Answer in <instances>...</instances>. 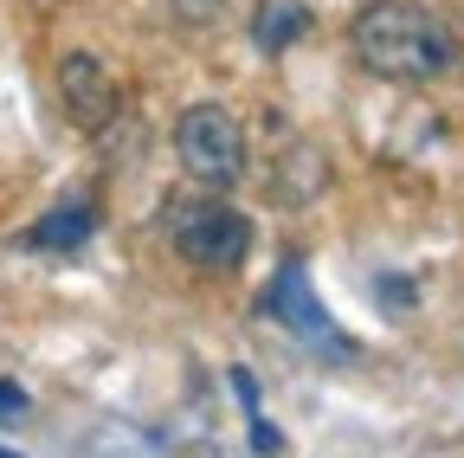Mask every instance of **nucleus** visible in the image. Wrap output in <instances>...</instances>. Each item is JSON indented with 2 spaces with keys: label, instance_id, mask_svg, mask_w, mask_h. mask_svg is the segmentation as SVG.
Segmentation results:
<instances>
[{
  "label": "nucleus",
  "instance_id": "f257e3e1",
  "mask_svg": "<svg viewBox=\"0 0 464 458\" xmlns=\"http://www.w3.org/2000/svg\"><path fill=\"white\" fill-rule=\"evenodd\" d=\"M348 45L387 84H432L458 65L451 26L432 7H420V0H368L355 26H348Z\"/></svg>",
  "mask_w": 464,
  "mask_h": 458
},
{
  "label": "nucleus",
  "instance_id": "f03ea898",
  "mask_svg": "<svg viewBox=\"0 0 464 458\" xmlns=\"http://www.w3.org/2000/svg\"><path fill=\"white\" fill-rule=\"evenodd\" d=\"M161 226H168L174 252L200 271H239L252 252V219L226 200H174Z\"/></svg>",
  "mask_w": 464,
  "mask_h": 458
},
{
  "label": "nucleus",
  "instance_id": "7ed1b4c3",
  "mask_svg": "<svg viewBox=\"0 0 464 458\" xmlns=\"http://www.w3.org/2000/svg\"><path fill=\"white\" fill-rule=\"evenodd\" d=\"M174 155H181V168L194 181L232 188L246 175V130L226 103H194V110H181V123H174Z\"/></svg>",
  "mask_w": 464,
  "mask_h": 458
},
{
  "label": "nucleus",
  "instance_id": "20e7f679",
  "mask_svg": "<svg viewBox=\"0 0 464 458\" xmlns=\"http://www.w3.org/2000/svg\"><path fill=\"white\" fill-rule=\"evenodd\" d=\"M265 317H277L284 329H297L316 356H335V362L355 356V342H348V336L323 317V304H316V291H310V271H304L297 258H290V265L271 278V291H265Z\"/></svg>",
  "mask_w": 464,
  "mask_h": 458
},
{
  "label": "nucleus",
  "instance_id": "39448f33",
  "mask_svg": "<svg viewBox=\"0 0 464 458\" xmlns=\"http://www.w3.org/2000/svg\"><path fill=\"white\" fill-rule=\"evenodd\" d=\"M58 103H65V117L84 130V136H97L110 117H116V78L91 59V52H72V59H58Z\"/></svg>",
  "mask_w": 464,
  "mask_h": 458
},
{
  "label": "nucleus",
  "instance_id": "423d86ee",
  "mask_svg": "<svg viewBox=\"0 0 464 458\" xmlns=\"http://www.w3.org/2000/svg\"><path fill=\"white\" fill-rule=\"evenodd\" d=\"M91 233H97V207L91 200H65V207H52L26 233V246H39V252H78Z\"/></svg>",
  "mask_w": 464,
  "mask_h": 458
},
{
  "label": "nucleus",
  "instance_id": "0eeeda50",
  "mask_svg": "<svg viewBox=\"0 0 464 458\" xmlns=\"http://www.w3.org/2000/svg\"><path fill=\"white\" fill-rule=\"evenodd\" d=\"M310 33V7H297V0H265L258 20H252V39L265 52H284V45H297Z\"/></svg>",
  "mask_w": 464,
  "mask_h": 458
},
{
  "label": "nucleus",
  "instance_id": "6e6552de",
  "mask_svg": "<svg viewBox=\"0 0 464 458\" xmlns=\"http://www.w3.org/2000/svg\"><path fill=\"white\" fill-rule=\"evenodd\" d=\"M26 414V387L20 381H0V420H20Z\"/></svg>",
  "mask_w": 464,
  "mask_h": 458
},
{
  "label": "nucleus",
  "instance_id": "1a4fd4ad",
  "mask_svg": "<svg viewBox=\"0 0 464 458\" xmlns=\"http://www.w3.org/2000/svg\"><path fill=\"white\" fill-rule=\"evenodd\" d=\"M252 445H258V458H277V452H284V439H277V433H271L258 414H252Z\"/></svg>",
  "mask_w": 464,
  "mask_h": 458
},
{
  "label": "nucleus",
  "instance_id": "9d476101",
  "mask_svg": "<svg viewBox=\"0 0 464 458\" xmlns=\"http://www.w3.org/2000/svg\"><path fill=\"white\" fill-rule=\"evenodd\" d=\"M232 394L246 400V414H258V381H252V368H232Z\"/></svg>",
  "mask_w": 464,
  "mask_h": 458
},
{
  "label": "nucleus",
  "instance_id": "9b49d317",
  "mask_svg": "<svg viewBox=\"0 0 464 458\" xmlns=\"http://www.w3.org/2000/svg\"><path fill=\"white\" fill-rule=\"evenodd\" d=\"M0 458H14V452H0Z\"/></svg>",
  "mask_w": 464,
  "mask_h": 458
}]
</instances>
